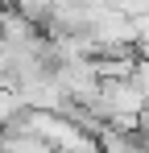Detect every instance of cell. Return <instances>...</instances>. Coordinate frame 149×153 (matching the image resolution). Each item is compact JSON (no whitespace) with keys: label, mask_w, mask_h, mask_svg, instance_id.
<instances>
[{"label":"cell","mask_w":149,"mask_h":153,"mask_svg":"<svg viewBox=\"0 0 149 153\" xmlns=\"http://www.w3.org/2000/svg\"><path fill=\"white\" fill-rule=\"evenodd\" d=\"M13 8L21 13L25 21H33L37 29H46V21H50V8H54V4H50V0H13Z\"/></svg>","instance_id":"6da1fadb"},{"label":"cell","mask_w":149,"mask_h":153,"mask_svg":"<svg viewBox=\"0 0 149 153\" xmlns=\"http://www.w3.org/2000/svg\"><path fill=\"white\" fill-rule=\"evenodd\" d=\"M128 83L145 95V103H149V58H137L133 62V71H128Z\"/></svg>","instance_id":"277c9868"},{"label":"cell","mask_w":149,"mask_h":153,"mask_svg":"<svg viewBox=\"0 0 149 153\" xmlns=\"http://www.w3.org/2000/svg\"><path fill=\"white\" fill-rule=\"evenodd\" d=\"M137 128H141V137L149 141V103H145V112H141V120H137Z\"/></svg>","instance_id":"5b68a950"},{"label":"cell","mask_w":149,"mask_h":153,"mask_svg":"<svg viewBox=\"0 0 149 153\" xmlns=\"http://www.w3.org/2000/svg\"><path fill=\"white\" fill-rule=\"evenodd\" d=\"M21 112H25L21 91H17V87H0V128L8 124V120H17Z\"/></svg>","instance_id":"3957f363"},{"label":"cell","mask_w":149,"mask_h":153,"mask_svg":"<svg viewBox=\"0 0 149 153\" xmlns=\"http://www.w3.org/2000/svg\"><path fill=\"white\" fill-rule=\"evenodd\" d=\"M4 153H58L42 137H4Z\"/></svg>","instance_id":"7a4b0ae2"},{"label":"cell","mask_w":149,"mask_h":153,"mask_svg":"<svg viewBox=\"0 0 149 153\" xmlns=\"http://www.w3.org/2000/svg\"><path fill=\"white\" fill-rule=\"evenodd\" d=\"M0 153H4V128H0Z\"/></svg>","instance_id":"8992f818"}]
</instances>
